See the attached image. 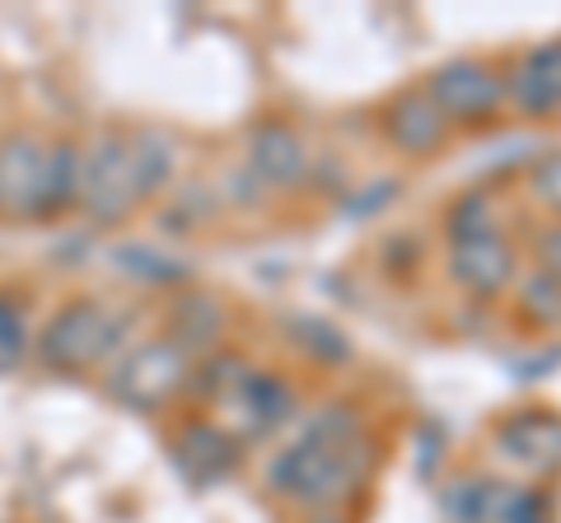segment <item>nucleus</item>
Segmentation results:
<instances>
[{
  "mask_svg": "<svg viewBox=\"0 0 561 523\" xmlns=\"http://www.w3.org/2000/svg\"><path fill=\"white\" fill-rule=\"evenodd\" d=\"M375 467H379V444L365 434L360 411L351 403H328L272 458L267 486L313 514H328L342 510L346 500H356L370 486Z\"/></svg>",
  "mask_w": 561,
  "mask_h": 523,
  "instance_id": "1",
  "label": "nucleus"
},
{
  "mask_svg": "<svg viewBox=\"0 0 561 523\" xmlns=\"http://www.w3.org/2000/svg\"><path fill=\"white\" fill-rule=\"evenodd\" d=\"M173 178V141L164 131H122L103 127L90 146H80V211L103 230L131 220L140 201L160 197Z\"/></svg>",
  "mask_w": 561,
  "mask_h": 523,
  "instance_id": "2",
  "label": "nucleus"
},
{
  "mask_svg": "<svg viewBox=\"0 0 561 523\" xmlns=\"http://www.w3.org/2000/svg\"><path fill=\"white\" fill-rule=\"evenodd\" d=\"M122 341H127L122 313H113L103 300H70L43 327L38 360L51 374H90L122 351Z\"/></svg>",
  "mask_w": 561,
  "mask_h": 523,
  "instance_id": "3",
  "label": "nucleus"
},
{
  "mask_svg": "<svg viewBox=\"0 0 561 523\" xmlns=\"http://www.w3.org/2000/svg\"><path fill=\"white\" fill-rule=\"evenodd\" d=\"M192 383V360L179 341H146L117 360V370L108 379V397L131 411H164L173 397Z\"/></svg>",
  "mask_w": 561,
  "mask_h": 523,
  "instance_id": "4",
  "label": "nucleus"
},
{
  "mask_svg": "<svg viewBox=\"0 0 561 523\" xmlns=\"http://www.w3.org/2000/svg\"><path fill=\"white\" fill-rule=\"evenodd\" d=\"M449 127H486L505 113V75L482 57H454L421 84Z\"/></svg>",
  "mask_w": 561,
  "mask_h": 523,
  "instance_id": "5",
  "label": "nucleus"
},
{
  "mask_svg": "<svg viewBox=\"0 0 561 523\" xmlns=\"http://www.w3.org/2000/svg\"><path fill=\"white\" fill-rule=\"evenodd\" d=\"M505 103L529 121H561V38L529 47L505 71Z\"/></svg>",
  "mask_w": 561,
  "mask_h": 523,
  "instance_id": "6",
  "label": "nucleus"
},
{
  "mask_svg": "<svg viewBox=\"0 0 561 523\" xmlns=\"http://www.w3.org/2000/svg\"><path fill=\"white\" fill-rule=\"evenodd\" d=\"M496 449L505 463L534 477H561V416L557 411H515L496 426Z\"/></svg>",
  "mask_w": 561,
  "mask_h": 523,
  "instance_id": "7",
  "label": "nucleus"
},
{
  "mask_svg": "<svg viewBox=\"0 0 561 523\" xmlns=\"http://www.w3.org/2000/svg\"><path fill=\"white\" fill-rule=\"evenodd\" d=\"M43 164L47 141H38L33 131H14L0 141V216L5 220H38Z\"/></svg>",
  "mask_w": 561,
  "mask_h": 523,
  "instance_id": "8",
  "label": "nucleus"
},
{
  "mask_svg": "<svg viewBox=\"0 0 561 523\" xmlns=\"http://www.w3.org/2000/svg\"><path fill=\"white\" fill-rule=\"evenodd\" d=\"M243 160H249L253 178H262L267 187H280V191L300 187L309 178V146H305V136L295 131L290 121H280V117L257 121V127L249 131Z\"/></svg>",
  "mask_w": 561,
  "mask_h": 523,
  "instance_id": "9",
  "label": "nucleus"
},
{
  "mask_svg": "<svg viewBox=\"0 0 561 523\" xmlns=\"http://www.w3.org/2000/svg\"><path fill=\"white\" fill-rule=\"evenodd\" d=\"M169 453H173V467H179L192 486H216L239 467L243 444L234 440V430L220 421H187L173 434Z\"/></svg>",
  "mask_w": 561,
  "mask_h": 523,
  "instance_id": "10",
  "label": "nucleus"
},
{
  "mask_svg": "<svg viewBox=\"0 0 561 523\" xmlns=\"http://www.w3.org/2000/svg\"><path fill=\"white\" fill-rule=\"evenodd\" d=\"M449 121L440 117V108L431 103L426 90H402L389 108H383V136L389 146L402 150L408 160H431L449 146Z\"/></svg>",
  "mask_w": 561,
  "mask_h": 523,
  "instance_id": "11",
  "label": "nucleus"
},
{
  "mask_svg": "<svg viewBox=\"0 0 561 523\" xmlns=\"http://www.w3.org/2000/svg\"><path fill=\"white\" fill-rule=\"evenodd\" d=\"M449 276L468 294H478V300H501L519 276V257L511 243H505V234L468 239V243H454L449 248Z\"/></svg>",
  "mask_w": 561,
  "mask_h": 523,
  "instance_id": "12",
  "label": "nucleus"
},
{
  "mask_svg": "<svg viewBox=\"0 0 561 523\" xmlns=\"http://www.w3.org/2000/svg\"><path fill=\"white\" fill-rule=\"evenodd\" d=\"M234 411V440H262V434L280 430L286 421H295V407H300V397H295V388L280 374H262L253 370L249 379H243V388L225 403Z\"/></svg>",
  "mask_w": 561,
  "mask_h": 523,
  "instance_id": "13",
  "label": "nucleus"
},
{
  "mask_svg": "<svg viewBox=\"0 0 561 523\" xmlns=\"http://www.w3.org/2000/svg\"><path fill=\"white\" fill-rule=\"evenodd\" d=\"M80 211V146L76 141H51L43 164V206L38 220H57Z\"/></svg>",
  "mask_w": 561,
  "mask_h": 523,
  "instance_id": "14",
  "label": "nucleus"
},
{
  "mask_svg": "<svg viewBox=\"0 0 561 523\" xmlns=\"http://www.w3.org/2000/svg\"><path fill=\"white\" fill-rule=\"evenodd\" d=\"M511 481L501 477H463L445 491V514L449 523H501Z\"/></svg>",
  "mask_w": 561,
  "mask_h": 523,
  "instance_id": "15",
  "label": "nucleus"
},
{
  "mask_svg": "<svg viewBox=\"0 0 561 523\" xmlns=\"http://www.w3.org/2000/svg\"><path fill=\"white\" fill-rule=\"evenodd\" d=\"M225 327H230V318H225V309L216 300H183L173 304V323H169V341H179L183 351H197V346H206V351H216Z\"/></svg>",
  "mask_w": 561,
  "mask_h": 523,
  "instance_id": "16",
  "label": "nucleus"
},
{
  "mask_svg": "<svg viewBox=\"0 0 561 523\" xmlns=\"http://www.w3.org/2000/svg\"><path fill=\"white\" fill-rule=\"evenodd\" d=\"M515 313H519L524 327H534V333H561V281L548 271H529L519 281Z\"/></svg>",
  "mask_w": 561,
  "mask_h": 523,
  "instance_id": "17",
  "label": "nucleus"
},
{
  "mask_svg": "<svg viewBox=\"0 0 561 523\" xmlns=\"http://www.w3.org/2000/svg\"><path fill=\"white\" fill-rule=\"evenodd\" d=\"M445 234H449V248H454V243H468V239L501 234V224H496V197L482 191V187L459 191L454 206L445 211Z\"/></svg>",
  "mask_w": 561,
  "mask_h": 523,
  "instance_id": "18",
  "label": "nucleus"
},
{
  "mask_svg": "<svg viewBox=\"0 0 561 523\" xmlns=\"http://www.w3.org/2000/svg\"><path fill=\"white\" fill-rule=\"evenodd\" d=\"M113 262H117L122 276H136V281H146V286H179V281H187L183 262L164 257L160 248H150V243H122V248L113 253Z\"/></svg>",
  "mask_w": 561,
  "mask_h": 523,
  "instance_id": "19",
  "label": "nucleus"
},
{
  "mask_svg": "<svg viewBox=\"0 0 561 523\" xmlns=\"http://www.w3.org/2000/svg\"><path fill=\"white\" fill-rule=\"evenodd\" d=\"M253 370H249V360L243 356H234V351H210V360L202 364V383L197 388L210 397V403H230V397L243 388V379H249Z\"/></svg>",
  "mask_w": 561,
  "mask_h": 523,
  "instance_id": "20",
  "label": "nucleus"
},
{
  "mask_svg": "<svg viewBox=\"0 0 561 523\" xmlns=\"http://www.w3.org/2000/svg\"><path fill=\"white\" fill-rule=\"evenodd\" d=\"M28 360V323H24V304L10 290H0V374L20 370Z\"/></svg>",
  "mask_w": 561,
  "mask_h": 523,
  "instance_id": "21",
  "label": "nucleus"
},
{
  "mask_svg": "<svg viewBox=\"0 0 561 523\" xmlns=\"http://www.w3.org/2000/svg\"><path fill=\"white\" fill-rule=\"evenodd\" d=\"M295 341H300L305 351H309L313 360H323V364L351 360V341H346L328 318H300V323H295Z\"/></svg>",
  "mask_w": 561,
  "mask_h": 523,
  "instance_id": "22",
  "label": "nucleus"
},
{
  "mask_svg": "<svg viewBox=\"0 0 561 523\" xmlns=\"http://www.w3.org/2000/svg\"><path fill=\"white\" fill-rule=\"evenodd\" d=\"M501 523H557V514H552V500L542 496V491L511 481V496H505Z\"/></svg>",
  "mask_w": 561,
  "mask_h": 523,
  "instance_id": "23",
  "label": "nucleus"
},
{
  "mask_svg": "<svg viewBox=\"0 0 561 523\" xmlns=\"http://www.w3.org/2000/svg\"><path fill=\"white\" fill-rule=\"evenodd\" d=\"M534 201L561 216V154H548V160L534 164Z\"/></svg>",
  "mask_w": 561,
  "mask_h": 523,
  "instance_id": "24",
  "label": "nucleus"
},
{
  "mask_svg": "<svg viewBox=\"0 0 561 523\" xmlns=\"http://www.w3.org/2000/svg\"><path fill=\"white\" fill-rule=\"evenodd\" d=\"M393 197H398V183L383 178V183H375V187H365V197H360V201H346L342 211H346V216H356V220H365V216H375L379 206H389Z\"/></svg>",
  "mask_w": 561,
  "mask_h": 523,
  "instance_id": "25",
  "label": "nucleus"
},
{
  "mask_svg": "<svg viewBox=\"0 0 561 523\" xmlns=\"http://www.w3.org/2000/svg\"><path fill=\"white\" fill-rule=\"evenodd\" d=\"M538 271H548L561 281V230H548L538 239Z\"/></svg>",
  "mask_w": 561,
  "mask_h": 523,
  "instance_id": "26",
  "label": "nucleus"
},
{
  "mask_svg": "<svg viewBox=\"0 0 561 523\" xmlns=\"http://www.w3.org/2000/svg\"><path fill=\"white\" fill-rule=\"evenodd\" d=\"M309 523H356L351 514H342V510H328V514H313Z\"/></svg>",
  "mask_w": 561,
  "mask_h": 523,
  "instance_id": "27",
  "label": "nucleus"
}]
</instances>
